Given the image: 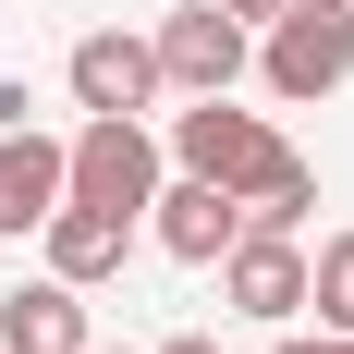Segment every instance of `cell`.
<instances>
[{
  "label": "cell",
  "instance_id": "6da1fadb",
  "mask_svg": "<svg viewBox=\"0 0 354 354\" xmlns=\"http://www.w3.org/2000/svg\"><path fill=\"white\" fill-rule=\"evenodd\" d=\"M257 73H269V98H330L354 73V0H281L269 37H257Z\"/></svg>",
  "mask_w": 354,
  "mask_h": 354
},
{
  "label": "cell",
  "instance_id": "7a4b0ae2",
  "mask_svg": "<svg viewBox=\"0 0 354 354\" xmlns=\"http://www.w3.org/2000/svg\"><path fill=\"white\" fill-rule=\"evenodd\" d=\"M62 159H73V196H86V208L147 220V196H159V135H147V110H86V135H62Z\"/></svg>",
  "mask_w": 354,
  "mask_h": 354
},
{
  "label": "cell",
  "instance_id": "3957f363",
  "mask_svg": "<svg viewBox=\"0 0 354 354\" xmlns=\"http://www.w3.org/2000/svg\"><path fill=\"white\" fill-rule=\"evenodd\" d=\"M281 159V135H269V110H232V86L196 110H171V171L196 183H232V196H257V171Z\"/></svg>",
  "mask_w": 354,
  "mask_h": 354
},
{
  "label": "cell",
  "instance_id": "277c9868",
  "mask_svg": "<svg viewBox=\"0 0 354 354\" xmlns=\"http://www.w3.org/2000/svg\"><path fill=\"white\" fill-rule=\"evenodd\" d=\"M257 73V25H232L220 0H183V12H159V86H183V98H220V86H245Z\"/></svg>",
  "mask_w": 354,
  "mask_h": 354
},
{
  "label": "cell",
  "instance_id": "5b68a950",
  "mask_svg": "<svg viewBox=\"0 0 354 354\" xmlns=\"http://www.w3.org/2000/svg\"><path fill=\"white\" fill-rule=\"evenodd\" d=\"M220 306H232V318H257V330H293V318H306V245L245 220V245L220 257Z\"/></svg>",
  "mask_w": 354,
  "mask_h": 354
},
{
  "label": "cell",
  "instance_id": "8992f818",
  "mask_svg": "<svg viewBox=\"0 0 354 354\" xmlns=\"http://www.w3.org/2000/svg\"><path fill=\"white\" fill-rule=\"evenodd\" d=\"M147 232H159L183 269H220V257L245 245V196H232V183H196V171H171L159 196H147Z\"/></svg>",
  "mask_w": 354,
  "mask_h": 354
},
{
  "label": "cell",
  "instance_id": "52a82bcc",
  "mask_svg": "<svg viewBox=\"0 0 354 354\" xmlns=\"http://www.w3.org/2000/svg\"><path fill=\"white\" fill-rule=\"evenodd\" d=\"M73 196V159H62V135L49 122H0V245H25L37 220Z\"/></svg>",
  "mask_w": 354,
  "mask_h": 354
},
{
  "label": "cell",
  "instance_id": "ba28073f",
  "mask_svg": "<svg viewBox=\"0 0 354 354\" xmlns=\"http://www.w3.org/2000/svg\"><path fill=\"white\" fill-rule=\"evenodd\" d=\"M62 86H73V110H147V98H171V86H159V37H122V25L73 37Z\"/></svg>",
  "mask_w": 354,
  "mask_h": 354
},
{
  "label": "cell",
  "instance_id": "9c48e42d",
  "mask_svg": "<svg viewBox=\"0 0 354 354\" xmlns=\"http://www.w3.org/2000/svg\"><path fill=\"white\" fill-rule=\"evenodd\" d=\"M37 257H49V269H62L73 293H98L110 269L135 257V220H122V208H86V196H62V208L37 220Z\"/></svg>",
  "mask_w": 354,
  "mask_h": 354
},
{
  "label": "cell",
  "instance_id": "30bf717a",
  "mask_svg": "<svg viewBox=\"0 0 354 354\" xmlns=\"http://www.w3.org/2000/svg\"><path fill=\"white\" fill-rule=\"evenodd\" d=\"M98 330H86V293L62 281V269H37V281L0 293V354H86Z\"/></svg>",
  "mask_w": 354,
  "mask_h": 354
},
{
  "label": "cell",
  "instance_id": "8fae6325",
  "mask_svg": "<svg viewBox=\"0 0 354 354\" xmlns=\"http://www.w3.org/2000/svg\"><path fill=\"white\" fill-rule=\"evenodd\" d=\"M306 208H318V171H306V159H269V171H257V196H245V220L257 232H306Z\"/></svg>",
  "mask_w": 354,
  "mask_h": 354
},
{
  "label": "cell",
  "instance_id": "7c38bea8",
  "mask_svg": "<svg viewBox=\"0 0 354 354\" xmlns=\"http://www.w3.org/2000/svg\"><path fill=\"white\" fill-rule=\"evenodd\" d=\"M306 306H318V330H354V232H330L306 257Z\"/></svg>",
  "mask_w": 354,
  "mask_h": 354
},
{
  "label": "cell",
  "instance_id": "4fadbf2b",
  "mask_svg": "<svg viewBox=\"0 0 354 354\" xmlns=\"http://www.w3.org/2000/svg\"><path fill=\"white\" fill-rule=\"evenodd\" d=\"M0 122H37V98H25V73H0Z\"/></svg>",
  "mask_w": 354,
  "mask_h": 354
},
{
  "label": "cell",
  "instance_id": "5bb4252c",
  "mask_svg": "<svg viewBox=\"0 0 354 354\" xmlns=\"http://www.w3.org/2000/svg\"><path fill=\"white\" fill-rule=\"evenodd\" d=\"M281 354H354V330H318V342H281Z\"/></svg>",
  "mask_w": 354,
  "mask_h": 354
},
{
  "label": "cell",
  "instance_id": "9a60e30c",
  "mask_svg": "<svg viewBox=\"0 0 354 354\" xmlns=\"http://www.w3.org/2000/svg\"><path fill=\"white\" fill-rule=\"evenodd\" d=\"M220 12H232V25H269V12H281V0H220Z\"/></svg>",
  "mask_w": 354,
  "mask_h": 354
},
{
  "label": "cell",
  "instance_id": "2e32d148",
  "mask_svg": "<svg viewBox=\"0 0 354 354\" xmlns=\"http://www.w3.org/2000/svg\"><path fill=\"white\" fill-rule=\"evenodd\" d=\"M159 354H220V342H208V330H183V342H159Z\"/></svg>",
  "mask_w": 354,
  "mask_h": 354
},
{
  "label": "cell",
  "instance_id": "e0dca14e",
  "mask_svg": "<svg viewBox=\"0 0 354 354\" xmlns=\"http://www.w3.org/2000/svg\"><path fill=\"white\" fill-rule=\"evenodd\" d=\"M86 354H110V342H86Z\"/></svg>",
  "mask_w": 354,
  "mask_h": 354
}]
</instances>
